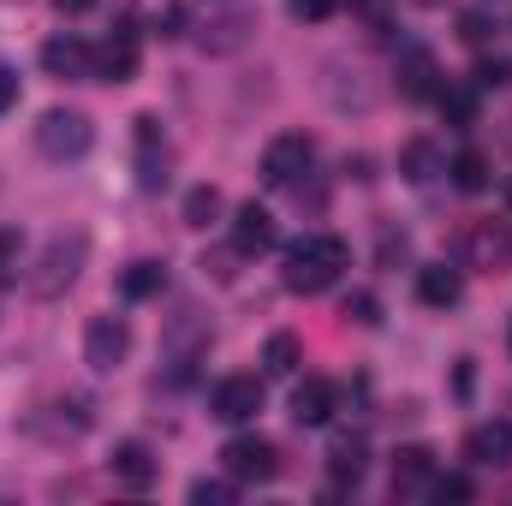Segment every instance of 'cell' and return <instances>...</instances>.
Here are the masks:
<instances>
[{
	"label": "cell",
	"mask_w": 512,
	"mask_h": 506,
	"mask_svg": "<svg viewBox=\"0 0 512 506\" xmlns=\"http://www.w3.org/2000/svg\"><path fill=\"white\" fill-rule=\"evenodd\" d=\"M346 239H334V233H304V239H292L286 245V292H298V298H316V292H328L340 274H346Z\"/></svg>",
	"instance_id": "obj_1"
},
{
	"label": "cell",
	"mask_w": 512,
	"mask_h": 506,
	"mask_svg": "<svg viewBox=\"0 0 512 506\" xmlns=\"http://www.w3.org/2000/svg\"><path fill=\"white\" fill-rule=\"evenodd\" d=\"M84 256H90V239L72 227V233H54L42 256H36V268H30V292L36 298H60L72 280H78V268H84Z\"/></svg>",
	"instance_id": "obj_2"
},
{
	"label": "cell",
	"mask_w": 512,
	"mask_h": 506,
	"mask_svg": "<svg viewBox=\"0 0 512 506\" xmlns=\"http://www.w3.org/2000/svg\"><path fill=\"white\" fill-rule=\"evenodd\" d=\"M90 143H96V126H90V114H78V108H48V114L36 120V149H42L48 161H78Z\"/></svg>",
	"instance_id": "obj_3"
},
{
	"label": "cell",
	"mask_w": 512,
	"mask_h": 506,
	"mask_svg": "<svg viewBox=\"0 0 512 506\" xmlns=\"http://www.w3.org/2000/svg\"><path fill=\"white\" fill-rule=\"evenodd\" d=\"M310 167H316V143H310L304 131H280V137L262 149V185H274V191H292Z\"/></svg>",
	"instance_id": "obj_4"
},
{
	"label": "cell",
	"mask_w": 512,
	"mask_h": 506,
	"mask_svg": "<svg viewBox=\"0 0 512 506\" xmlns=\"http://www.w3.org/2000/svg\"><path fill=\"white\" fill-rule=\"evenodd\" d=\"M221 471H227L233 483H274V477H280V453H274V441H262V435H233V441L221 447Z\"/></svg>",
	"instance_id": "obj_5"
},
{
	"label": "cell",
	"mask_w": 512,
	"mask_h": 506,
	"mask_svg": "<svg viewBox=\"0 0 512 506\" xmlns=\"http://www.w3.org/2000/svg\"><path fill=\"white\" fill-rule=\"evenodd\" d=\"M465 268H483V274H507L512 268V227L507 221H471L465 239H459Z\"/></svg>",
	"instance_id": "obj_6"
},
{
	"label": "cell",
	"mask_w": 512,
	"mask_h": 506,
	"mask_svg": "<svg viewBox=\"0 0 512 506\" xmlns=\"http://www.w3.org/2000/svg\"><path fill=\"white\" fill-rule=\"evenodd\" d=\"M126 358H131L126 316H90V328H84V364H90L96 376H114Z\"/></svg>",
	"instance_id": "obj_7"
},
{
	"label": "cell",
	"mask_w": 512,
	"mask_h": 506,
	"mask_svg": "<svg viewBox=\"0 0 512 506\" xmlns=\"http://www.w3.org/2000/svg\"><path fill=\"white\" fill-rule=\"evenodd\" d=\"M137 60H143V30L131 18H114L108 42L96 48V78L102 84H131L137 78Z\"/></svg>",
	"instance_id": "obj_8"
},
{
	"label": "cell",
	"mask_w": 512,
	"mask_h": 506,
	"mask_svg": "<svg viewBox=\"0 0 512 506\" xmlns=\"http://www.w3.org/2000/svg\"><path fill=\"white\" fill-rule=\"evenodd\" d=\"M131 143H137V185H143V191H161V185H167V167H173V149H167V137H161V120H155V114H137Z\"/></svg>",
	"instance_id": "obj_9"
},
{
	"label": "cell",
	"mask_w": 512,
	"mask_h": 506,
	"mask_svg": "<svg viewBox=\"0 0 512 506\" xmlns=\"http://www.w3.org/2000/svg\"><path fill=\"white\" fill-rule=\"evenodd\" d=\"M42 72H48V78H96V48H90L84 36L60 30V36L42 42Z\"/></svg>",
	"instance_id": "obj_10"
},
{
	"label": "cell",
	"mask_w": 512,
	"mask_h": 506,
	"mask_svg": "<svg viewBox=\"0 0 512 506\" xmlns=\"http://www.w3.org/2000/svg\"><path fill=\"white\" fill-rule=\"evenodd\" d=\"M465 459L483 471H507L512 465V417H489L465 435Z\"/></svg>",
	"instance_id": "obj_11"
},
{
	"label": "cell",
	"mask_w": 512,
	"mask_h": 506,
	"mask_svg": "<svg viewBox=\"0 0 512 506\" xmlns=\"http://www.w3.org/2000/svg\"><path fill=\"white\" fill-rule=\"evenodd\" d=\"M334 411H340V387L328 376H304L292 387V417H298V429H322Z\"/></svg>",
	"instance_id": "obj_12"
},
{
	"label": "cell",
	"mask_w": 512,
	"mask_h": 506,
	"mask_svg": "<svg viewBox=\"0 0 512 506\" xmlns=\"http://www.w3.org/2000/svg\"><path fill=\"white\" fill-rule=\"evenodd\" d=\"M209 411H215L221 423H251L256 411H262V381L256 376H227L221 387H215Z\"/></svg>",
	"instance_id": "obj_13"
},
{
	"label": "cell",
	"mask_w": 512,
	"mask_h": 506,
	"mask_svg": "<svg viewBox=\"0 0 512 506\" xmlns=\"http://www.w3.org/2000/svg\"><path fill=\"white\" fill-rule=\"evenodd\" d=\"M274 239H280L274 215H268L262 203H239V215H233V251L239 256H262V251H274Z\"/></svg>",
	"instance_id": "obj_14"
},
{
	"label": "cell",
	"mask_w": 512,
	"mask_h": 506,
	"mask_svg": "<svg viewBox=\"0 0 512 506\" xmlns=\"http://www.w3.org/2000/svg\"><path fill=\"white\" fill-rule=\"evenodd\" d=\"M459 298H465V274H459V268H447V262L417 268V304H429V310H453Z\"/></svg>",
	"instance_id": "obj_15"
},
{
	"label": "cell",
	"mask_w": 512,
	"mask_h": 506,
	"mask_svg": "<svg viewBox=\"0 0 512 506\" xmlns=\"http://www.w3.org/2000/svg\"><path fill=\"white\" fill-rule=\"evenodd\" d=\"M435 483V453L429 447H399L393 453V495H429Z\"/></svg>",
	"instance_id": "obj_16"
},
{
	"label": "cell",
	"mask_w": 512,
	"mask_h": 506,
	"mask_svg": "<svg viewBox=\"0 0 512 506\" xmlns=\"http://www.w3.org/2000/svg\"><path fill=\"white\" fill-rule=\"evenodd\" d=\"M251 30H256V18L251 12H221V18H209L203 24V54H239L245 42H251Z\"/></svg>",
	"instance_id": "obj_17"
},
{
	"label": "cell",
	"mask_w": 512,
	"mask_h": 506,
	"mask_svg": "<svg viewBox=\"0 0 512 506\" xmlns=\"http://www.w3.org/2000/svg\"><path fill=\"white\" fill-rule=\"evenodd\" d=\"M108 465H114V483H120V489H149V483H155V471H161V465H155V453H149L143 441H120Z\"/></svg>",
	"instance_id": "obj_18"
},
{
	"label": "cell",
	"mask_w": 512,
	"mask_h": 506,
	"mask_svg": "<svg viewBox=\"0 0 512 506\" xmlns=\"http://www.w3.org/2000/svg\"><path fill=\"white\" fill-rule=\"evenodd\" d=\"M399 90H405L411 102L441 96V72H435V54H429V48H411V54L399 60Z\"/></svg>",
	"instance_id": "obj_19"
},
{
	"label": "cell",
	"mask_w": 512,
	"mask_h": 506,
	"mask_svg": "<svg viewBox=\"0 0 512 506\" xmlns=\"http://www.w3.org/2000/svg\"><path fill=\"white\" fill-rule=\"evenodd\" d=\"M364 471H370V447H364V435H340V441L328 447V477H334L340 489H346V483L358 489Z\"/></svg>",
	"instance_id": "obj_20"
},
{
	"label": "cell",
	"mask_w": 512,
	"mask_h": 506,
	"mask_svg": "<svg viewBox=\"0 0 512 506\" xmlns=\"http://www.w3.org/2000/svg\"><path fill=\"white\" fill-rule=\"evenodd\" d=\"M399 173H405L411 185H429V179L447 173V167H441V149H435L429 137H411V143L399 149Z\"/></svg>",
	"instance_id": "obj_21"
},
{
	"label": "cell",
	"mask_w": 512,
	"mask_h": 506,
	"mask_svg": "<svg viewBox=\"0 0 512 506\" xmlns=\"http://www.w3.org/2000/svg\"><path fill=\"white\" fill-rule=\"evenodd\" d=\"M120 292H126L131 304L161 298V292H167V268H161V262H149V256H143V262H131L126 274H120Z\"/></svg>",
	"instance_id": "obj_22"
},
{
	"label": "cell",
	"mask_w": 512,
	"mask_h": 506,
	"mask_svg": "<svg viewBox=\"0 0 512 506\" xmlns=\"http://www.w3.org/2000/svg\"><path fill=\"white\" fill-rule=\"evenodd\" d=\"M447 173H453V185H459L465 197L489 191V155H483V149H459V155L447 161Z\"/></svg>",
	"instance_id": "obj_23"
},
{
	"label": "cell",
	"mask_w": 512,
	"mask_h": 506,
	"mask_svg": "<svg viewBox=\"0 0 512 506\" xmlns=\"http://www.w3.org/2000/svg\"><path fill=\"white\" fill-rule=\"evenodd\" d=\"M298 364H304L298 334H268V346H262V370H268V376H298Z\"/></svg>",
	"instance_id": "obj_24"
},
{
	"label": "cell",
	"mask_w": 512,
	"mask_h": 506,
	"mask_svg": "<svg viewBox=\"0 0 512 506\" xmlns=\"http://www.w3.org/2000/svg\"><path fill=\"white\" fill-rule=\"evenodd\" d=\"M477 96H483L477 84H459V90H447V84H441V96H435V102H441V114H447L453 126H471V120H477Z\"/></svg>",
	"instance_id": "obj_25"
},
{
	"label": "cell",
	"mask_w": 512,
	"mask_h": 506,
	"mask_svg": "<svg viewBox=\"0 0 512 506\" xmlns=\"http://www.w3.org/2000/svg\"><path fill=\"white\" fill-rule=\"evenodd\" d=\"M221 215V191L215 185H191L185 191V227H209Z\"/></svg>",
	"instance_id": "obj_26"
},
{
	"label": "cell",
	"mask_w": 512,
	"mask_h": 506,
	"mask_svg": "<svg viewBox=\"0 0 512 506\" xmlns=\"http://www.w3.org/2000/svg\"><path fill=\"white\" fill-rule=\"evenodd\" d=\"M149 30H155L161 42H173V36H185V30H191V6H185V0H167V6L155 12V24H149Z\"/></svg>",
	"instance_id": "obj_27"
},
{
	"label": "cell",
	"mask_w": 512,
	"mask_h": 506,
	"mask_svg": "<svg viewBox=\"0 0 512 506\" xmlns=\"http://www.w3.org/2000/svg\"><path fill=\"white\" fill-rule=\"evenodd\" d=\"M18 256H24L18 233H12V227H0V286H18Z\"/></svg>",
	"instance_id": "obj_28"
},
{
	"label": "cell",
	"mask_w": 512,
	"mask_h": 506,
	"mask_svg": "<svg viewBox=\"0 0 512 506\" xmlns=\"http://www.w3.org/2000/svg\"><path fill=\"white\" fill-rule=\"evenodd\" d=\"M429 501H471V477H441L435 471V483H429Z\"/></svg>",
	"instance_id": "obj_29"
},
{
	"label": "cell",
	"mask_w": 512,
	"mask_h": 506,
	"mask_svg": "<svg viewBox=\"0 0 512 506\" xmlns=\"http://www.w3.org/2000/svg\"><path fill=\"white\" fill-rule=\"evenodd\" d=\"M411 251V239H405V233H399V227H382V233H376V262H399V256Z\"/></svg>",
	"instance_id": "obj_30"
},
{
	"label": "cell",
	"mask_w": 512,
	"mask_h": 506,
	"mask_svg": "<svg viewBox=\"0 0 512 506\" xmlns=\"http://www.w3.org/2000/svg\"><path fill=\"white\" fill-rule=\"evenodd\" d=\"M227 501H233V483H209V477L191 483V506H227Z\"/></svg>",
	"instance_id": "obj_31"
},
{
	"label": "cell",
	"mask_w": 512,
	"mask_h": 506,
	"mask_svg": "<svg viewBox=\"0 0 512 506\" xmlns=\"http://www.w3.org/2000/svg\"><path fill=\"white\" fill-rule=\"evenodd\" d=\"M459 36H465L471 48H489V36H495V24H489L483 12H465V18H459Z\"/></svg>",
	"instance_id": "obj_32"
},
{
	"label": "cell",
	"mask_w": 512,
	"mask_h": 506,
	"mask_svg": "<svg viewBox=\"0 0 512 506\" xmlns=\"http://www.w3.org/2000/svg\"><path fill=\"white\" fill-rule=\"evenodd\" d=\"M346 316L364 322V328H376V322H382V304H376L370 292H352V298H346Z\"/></svg>",
	"instance_id": "obj_33"
},
{
	"label": "cell",
	"mask_w": 512,
	"mask_h": 506,
	"mask_svg": "<svg viewBox=\"0 0 512 506\" xmlns=\"http://www.w3.org/2000/svg\"><path fill=\"white\" fill-rule=\"evenodd\" d=\"M507 78H512V66H507V60H483V66L471 72V84H477V90H501Z\"/></svg>",
	"instance_id": "obj_34"
},
{
	"label": "cell",
	"mask_w": 512,
	"mask_h": 506,
	"mask_svg": "<svg viewBox=\"0 0 512 506\" xmlns=\"http://www.w3.org/2000/svg\"><path fill=\"white\" fill-rule=\"evenodd\" d=\"M286 12H292V18H310V24H316V18H328V12H334V0H286Z\"/></svg>",
	"instance_id": "obj_35"
},
{
	"label": "cell",
	"mask_w": 512,
	"mask_h": 506,
	"mask_svg": "<svg viewBox=\"0 0 512 506\" xmlns=\"http://www.w3.org/2000/svg\"><path fill=\"white\" fill-rule=\"evenodd\" d=\"M12 108H18V72L0 66V114H12Z\"/></svg>",
	"instance_id": "obj_36"
},
{
	"label": "cell",
	"mask_w": 512,
	"mask_h": 506,
	"mask_svg": "<svg viewBox=\"0 0 512 506\" xmlns=\"http://www.w3.org/2000/svg\"><path fill=\"white\" fill-rule=\"evenodd\" d=\"M352 12H358V18H370V24H382V18H387V0H352Z\"/></svg>",
	"instance_id": "obj_37"
},
{
	"label": "cell",
	"mask_w": 512,
	"mask_h": 506,
	"mask_svg": "<svg viewBox=\"0 0 512 506\" xmlns=\"http://www.w3.org/2000/svg\"><path fill=\"white\" fill-rule=\"evenodd\" d=\"M54 6H60V12H72V18H78V12H90V6H96V0H54Z\"/></svg>",
	"instance_id": "obj_38"
},
{
	"label": "cell",
	"mask_w": 512,
	"mask_h": 506,
	"mask_svg": "<svg viewBox=\"0 0 512 506\" xmlns=\"http://www.w3.org/2000/svg\"><path fill=\"white\" fill-rule=\"evenodd\" d=\"M507 209H512V179H507Z\"/></svg>",
	"instance_id": "obj_39"
},
{
	"label": "cell",
	"mask_w": 512,
	"mask_h": 506,
	"mask_svg": "<svg viewBox=\"0 0 512 506\" xmlns=\"http://www.w3.org/2000/svg\"><path fill=\"white\" fill-rule=\"evenodd\" d=\"M507 346H512V334H507Z\"/></svg>",
	"instance_id": "obj_40"
}]
</instances>
